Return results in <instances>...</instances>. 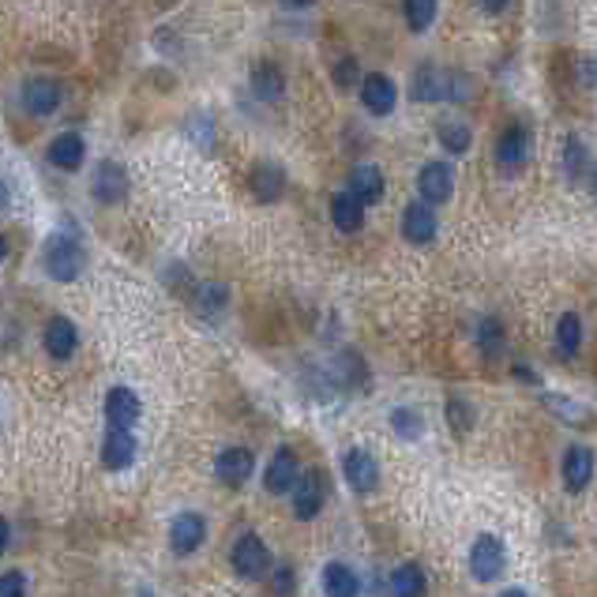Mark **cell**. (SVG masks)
<instances>
[{
  "mask_svg": "<svg viewBox=\"0 0 597 597\" xmlns=\"http://www.w3.org/2000/svg\"><path fill=\"white\" fill-rule=\"evenodd\" d=\"M38 263H42V275H46L49 282L72 286V282L83 278V271H87V263L91 260H87V245H83L79 233L57 230L42 241V256H38Z\"/></svg>",
  "mask_w": 597,
  "mask_h": 597,
  "instance_id": "6da1fadb",
  "label": "cell"
},
{
  "mask_svg": "<svg viewBox=\"0 0 597 597\" xmlns=\"http://www.w3.org/2000/svg\"><path fill=\"white\" fill-rule=\"evenodd\" d=\"M410 94L414 102H470L474 94V79L459 72V68H436V64H421L410 79Z\"/></svg>",
  "mask_w": 597,
  "mask_h": 597,
  "instance_id": "7a4b0ae2",
  "label": "cell"
},
{
  "mask_svg": "<svg viewBox=\"0 0 597 597\" xmlns=\"http://www.w3.org/2000/svg\"><path fill=\"white\" fill-rule=\"evenodd\" d=\"M230 567L237 579L245 582H260L271 575V567H275V556L267 549V541H263L256 530H245V534L233 537L230 545Z\"/></svg>",
  "mask_w": 597,
  "mask_h": 597,
  "instance_id": "3957f363",
  "label": "cell"
},
{
  "mask_svg": "<svg viewBox=\"0 0 597 597\" xmlns=\"http://www.w3.org/2000/svg\"><path fill=\"white\" fill-rule=\"evenodd\" d=\"M207 534H211L207 515L196 511V507H184V511H177V515L169 519V530H166L169 552H173L177 560H188V556H196V552L207 545Z\"/></svg>",
  "mask_w": 597,
  "mask_h": 597,
  "instance_id": "277c9868",
  "label": "cell"
},
{
  "mask_svg": "<svg viewBox=\"0 0 597 597\" xmlns=\"http://www.w3.org/2000/svg\"><path fill=\"white\" fill-rule=\"evenodd\" d=\"M19 106L34 121H49L64 106V83L53 76H27L19 83Z\"/></svg>",
  "mask_w": 597,
  "mask_h": 597,
  "instance_id": "5b68a950",
  "label": "cell"
},
{
  "mask_svg": "<svg viewBox=\"0 0 597 597\" xmlns=\"http://www.w3.org/2000/svg\"><path fill=\"white\" fill-rule=\"evenodd\" d=\"M132 192V177L124 162L117 158H98V166L91 173V199L98 207H121L124 199Z\"/></svg>",
  "mask_w": 597,
  "mask_h": 597,
  "instance_id": "8992f818",
  "label": "cell"
},
{
  "mask_svg": "<svg viewBox=\"0 0 597 597\" xmlns=\"http://www.w3.org/2000/svg\"><path fill=\"white\" fill-rule=\"evenodd\" d=\"M79 327L76 320H68L64 312H53L42 327V350H46L49 361H57V365H68L72 357L79 353Z\"/></svg>",
  "mask_w": 597,
  "mask_h": 597,
  "instance_id": "52a82bcc",
  "label": "cell"
},
{
  "mask_svg": "<svg viewBox=\"0 0 597 597\" xmlns=\"http://www.w3.org/2000/svg\"><path fill=\"white\" fill-rule=\"evenodd\" d=\"M102 417H106V429H136L143 417V398L128 383H113L102 398Z\"/></svg>",
  "mask_w": 597,
  "mask_h": 597,
  "instance_id": "ba28073f",
  "label": "cell"
},
{
  "mask_svg": "<svg viewBox=\"0 0 597 597\" xmlns=\"http://www.w3.org/2000/svg\"><path fill=\"white\" fill-rule=\"evenodd\" d=\"M139 455L136 429H106L102 432V444H98V462L109 474H124L132 470V462Z\"/></svg>",
  "mask_w": 597,
  "mask_h": 597,
  "instance_id": "9c48e42d",
  "label": "cell"
},
{
  "mask_svg": "<svg viewBox=\"0 0 597 597\" xmlns=\"http://www.w3.org/2000/svg\"><path fill=\"white\" fill-rule=\"evenodd\" d=\"M507 567V549L496 534H477V541L470 545V575L477 582H496Z\"/></svg>",
  "mask_w": 597,
  "mask_h": 597,
  "instance_id": "30bf717a",
  "label": "cell"
},
{
  "mask_svg": "<svg viewBox=\"0 0 597 597\" xmlns=\"http://www.w3.org/2000/svg\"><path fill=\"white\" fill-rule=\"evenodd\" d=\"M301 474H305V466L297 459V451L293 447H278L275 455L267 459V466H263V489L271 496H290L293 485L301 481Z\"/></svg>",
  "mask_w": 597,
  "mask_h": 597,
  "instance_id": "8fae6325",
  "label": "cell"
},
{
  "mask_svg": "<svg viewBox=\"0 0 597 597\" xmlns=\"http://www.w3.org/2000/svg\"><path fill=\"white\" fill-rule=\"evenodd\" d=\"M323 500H327V485H323V474H320V470H305V474H301V481H297V485H293V492H290L293 519H297V522L320 519Z\"/></svg>",
  "mask_w": 597,
  "mask_h": 597,
  "instance_id": "7c38bea8",
  "label": "cell"
},
{
  "mask_svg": "<svg viewBox=\"0 0 597 597\" xmlns=\"http://www.w3.org/2000/svg\"><path fill=\"white\" fill-rule=\"evenodd\" d=\"M46 162L57 173H79L83 162H87V139H83V132H76V128L57 132L46 143Z\"/></svg>",
  "mask_w": 597,
  "mask_h": 597,
  "instance_id": "4fadbf2b",
  "label": "cell"
},
{
  "mask_svg": "<svg viewBox=\"0 0 597 597\" xmlns=\"http://www.w3.org/2000/svg\"><path fill=\"white\" fill-rule=\"evenodd\" d=\"M256 474V455L248 447H222L215 455V481L226 489H241Z\"/></svg>",
  "mask_w": 597,
  "mask_h": 597,
  "instance_id": "5bb4252c",
  "label": "cell"
},
{
  "mask_svg": "<svg viewBox=\"0 0 597 597\" xmlns=\"http://www.w3.org/2000/svg\"><path fill=\"white\" fill-rule=\"evenodd\" d=\"M342 477H346L350 492L368 496V492L380 489V462L372 459L365 447H350V451L342 455Z\"/></svg>",
  "mask_w": 597,
  "mask_h": 597,
  "instance_id": "9a60e30c",
  "label": "cell"
},
{
  "mask_svg": "<svg viewBox=\"0 0 597 597\" xmlns=\"http://www.w3.org/2000/svg\"><path fill=\"white\" fill-rule=\"evenodd\" d=\"M286 169L271 162V158H260L256 166L248 169V192L256 203H278V199L286 196Z\"/></svg>",
  "mask_w": 597,
  "mask_h": 597,
  "instance_id": "2e32d148",
  "label": "cell"
},
{
  "mask_svg": "<svg viewBox=\"0 0 597 597\" xmlns=\"http://www.w3.org/2000/svg\"><path fill=\"white\" fill-rule=\"evenodd\" d=\"M361 106L372 113V117H391L398 106V87L395 79L387 72H368L361 79Z\"/></svg>",
  "mask_w": 597,
  "mask_h": 597,
  "instance_id": "e0dca14e",
  "label": "cell"
},
{
  "mask_svg": "<svg viewBox=\"0 0 597 597\" xmlns=\"http://www.w3.org/2000/svg\"><path fill=\"white\" fill-rule=\"evenodd\" d=\"M530 154H534V136L526 124H511L504 136L496 139V166L519 169L530 162Z\"/></svg>",
  "mask_w": 597,
  "mask_h": 597,
  "instance_id": "ac0fdd59",
  "label": "cell"
},
{
  "mask_svg": "<svg viewBox=\"0 0 597 597\" xmlns=\"http://www.w3.org/2000/svg\"><path fill=\"white\" fill-rule=\"evenodd\" d=\"M417 192H421V203H447L451 192H455V169L447 166V162H429V166H421L417 173Z\"/></svg>",
  "mask_w": 597,
  "mask_h": 597,
  "instance_id": "d6986e66",
  "label": "cell"
},
{
  "mask_svg": "<svg viewBox=\"0 0 597 597\" xmlns=\"http://www.w3.org/2000/svg\"><path fill=\"white\" fill-rule=\"evenodd\" d=\"M594 451L586 444H571L564 451V466H560V477H564L567 492H582L590 481H594Z\"/></svg>",
  "mask_w": 597,
  "mask_h": 597,
  "instance_id": "ffe728a7",
  "label": "cell"
},
{
  "mask_svg": "<svg viewBox=\"0 0 597 597\" xmlns=\"http://www.w3.org/2000/svg\"><path fill=\"white\" fill-rule=\"evenodd\" d=\"M248 91L263 106H275L278 98L286 94V72L275 61H260L252 68V76H248Z\"/></svg>",
  "mask_w": 597,
  "mask_h": 597,
  "instance_id": "44dd1931",
  "label": "cell"
},
{
  "mask_svg": "<svg viewBox=\"0 0 597 597\" xmlns=\"http://www.w3.org/2000/svg\"><path fill=\"white\" fill-rule=\"evenodd\" d=\"M188 297H192V308H196L207 323L222 320L226 308H230V286H226V282H215V278H211V282H196Z\"/></svg>",
  "mask_w": 597,
  "mask_h": 597,
  "instance_id": "7402d4cb",
  "label": "cell"
},
{
  "mask_svg": "<svg viewBox=\"0 0 597 597\" xmlns=\"http://www.w3.org/2000/svg\"><path fill=\"white\" fill-rule=\"evenodd\" d=\"M346 192L361 199V203H380L383 192H387V177H383L380 166H372V162H357L350 169V181H346Z\"/></svg>",
  "mask_w": 597,
  "mask_h": 597,
  "instance_id": "603a6c76",
  "label": "cell"
},
{
  "mask_svg": "<svg viewBox=\"0 0 597 597\" xmlns=\"http://www.w3.org/2000/svg\"><path fill=\"white\" fill-rule=\"evenodd\" d=\"M436 230H440V222H436V211H432L429 203H410L402 211V237L410 245H429L432 237H436Z\"/></svg>",
  "mask_w": 597,
  "mask_h": 597,
  "instance_id": "cb8c5ba5",
  "label": "cell"
},
{
  "mask_svg": "<svg viewBox=\"0 0 597 597\" xmlns=\"http://www.w3.org/2000/svg\"><path fill=\"white\" fill-rule=\"evenodd\" d=\"M320 586L327 597H361V575H357L350 564H342V560L323 564Z\"/></svg>",
  "mask_w": 597,
  "mask_h": 597,
  "instance_id": "d4e9b609",
  "label": "cell"
},
{
  "mask_svg": "<svg viewBox=\"0 0 597 597\" xmlns=\"http://www.w3.org/2000/svg\"><path fill=\"white\" fill-rule=\"evenodd\" d=\"M331 383L335 387H346V391H365L368 387V365L365 357L357 350H342L335 357V368H331Z\"/></svg>",
  "mask_w": 597,
  "mask_h": 597,
  "instance_id": "484cf974",
  "label": "cell"
},
{
  "mask_svg": "<svg viewBox=\"0 0 597 597\" xmlns=\"http://www.w3.org/2000/svg\"><path fill=\"white\" fill-rule=\"evenodd\" d=\"M331 222L338 233H357L365 226V203L353 192H335L331 196Z\"/></svg>",
  "mask_w": 597,
  "mask_h": 597,
  "instance_id": "4316f807",
  "label": "cell"
},
{
  "mask_svg": "<svg viewBox=\"0 0 597 597\" xmlns=\"http://www.w3.org/2000/svg\"><path fill=\"white\" fill-rule=\"evenodd\" d=\"M391 594L395 597H425L429 594V579L421 564H402L391 571Z\"/></svg>",
  "mask_w": 597,
  "mask_h": 597,
  "instance_id": "83f0119b",
  "label": "cell"
},
{
  "mask_svg": "<svg viewBox=\"0 0 597 597\" xmlns=\"http://www.w3.org/2000/svg\"><path fill=\"white\" fill-rule=\"evenodd\" d=\"M545 406H549L552 414L560 417L564 425H571V429H590L594 425V414L582 406V402H575V398L567 395H545Z\"/></svg>",
  "mask_w": 597,
  "mask_h": 597,
  "instance_id": "f1b7e54d",
  "label": "cell"
},
{
  "mask_svg": "<svg viewBox=\"0 0 597 597\" xmlns=\"http://www.w3.org/2000/svg\"><path fill=\"white\" fill-rule=\"evenodd\" d=\"M582 350V320L575 312H564L560 320H556V353L571 361L575 353Z\"/></svg>",
  "mask_w": 597,
  "mask_h": 597,
  "instance_id": "f546056e",
  "label": "cell"
},
{
  "mask_svg": "<svg viewBox=\"0 0 597 597\" xmlns=\"http://www.w3.org/2000/svg\"><path fill=\"white\" fill-rule=\"evenodd\" d=\"M391 429H395L398 440L414 444V440L425 436V417H421V410H414V406H395V410H391Z\"/></svg>",
  "mask_w": 597,
  "mask_h": 597,
  "instance_id": "4dcf8cb0",
  "label": "cell"
},
{
  "mask_svg": "<svg viewBox=\"0 0 597 597\" xmlns=\"http://www.w3.org/2000/svg\"><path fill=\"white\" fill-rule=\"evenodd\" d=\"M474 338H477V350L485 353V357H500V353H504V346H507L504 323L496 320V316H485V320H477Z\"/></svg>",
  "mask_w": 597,
  "mask_h": 597,
  "instance_id": "1f68e13d",
  "label": "cell"
},
{
  "mask_svg": "<svg viewBox=\"0 0 597 597\" xmlns=\"http://www.w3.org/2000/svg\"><path fill=\"white\" fill-rule=\"evenodd\" d=\"M440 12V0H402V19L414 34H425Z\"/></svg>",
  "mask_w": 597,
  "mask_h": 597,
  "instance_id": "d6a6232c",
  "label": "cell"
},
{
  "mask_svg": "<svg viewBox=\"0 0 597 597\" xmlns=\"http://www.w3.org/2000/svg\"><path fill=\"white\" fill-rule=\"evenodd\" d=\"M590 151L582 147L579 139L575 136H567V143H564V177L571 184H579V181H586V173H590Z\"/></svg>",
  "mask_w": 597,
  "mask_h": 597,
  "instance_id": "836d02e7",
  "label": "cell"
},
{
  "mask_svg": "<svg viewBox=\"0 0 597 597\" xmlns=\"http://www.w3.org/2000/svg\"><path fill=\"white\" fill-rule=\"evenodd\" d=\"M440 147H444L447 154H466L470 151V143H474V132H470V124H462V121H447V124H440Z\"/></svg>",
  "mask_w": 597,
  "mask_h": 597,
  "instance_id": "e575fe53",
  "label": "cell"
},
{
  "mask_svg": "<svg viewBox=\"0 0 597 597\" xmlns=\"http://www.w3.org/2000/svg\"><path fill=\"white\" fill-rule=\"evenodd\" d=\"M447 425H451V432L455 436H466V432L474 429V406L466 402L462 395H447Z\"/></svg>",
  "mask_w": 597,
  "mask_h": 597,
  "instance_id": "d590c367",
  "label": "cell"
},
{
  "mask_svg": "<svg viewBox=\"0 0 597 597\" xmlns=\"http://www.w3.org/2000/svg\"><path fill=\"white\" fill-rule=\"evenodd\" d=\"M31 594V579L23 567H8L0 571V597H27Z\"/></svg>",
  "mask_w": 597,
  "mask_h": 597,
  "instance_id": "8d00e7d4",
  "label": "cell"
},
{
  "mask_svg": "<svg viewBox=\"0 0 597 597\" xmlns=\"http://www.w3.org/2000/svg\"><path fill=\"white\" fill-rule=\"evenodd\" d=\"M267 579H271V594H275V597H293V594H297V571H293L290 564H275Z\"/></svg>",
  "mask_w": 597,
  "mask_h": 597,
  "instance_id": "74e56055",
  "label": "cell"
},
{
  "mask_svg": "<svg viewBox=\"0 0 597 597\" xmlns=\"http://www.w3.org/2000/svg\"><path fill=\"white\" fill-rule=\"evenodd\" d=\"M331 79H335L338 91H350L353 83L361 79V64H357V57H338L335 68H331Z\"/></svg>",
  "mask_w": 597,
  "mask_h": 597,
  "instance_id": "f35d334b",
  "label": "cell"
},
{
  "mask_svg": "<svg viewBox=\"0 0 597 597\" xmlns=\"http://www.w3.org/2000/svg\"><path fill=\"white\" fill-rule=\"evenodd\" d=\"M188 132L196 136L199 147H211V139H215V132H211V117H207V113L192 117V121H188Z\"/></svg>",
  "mask_w": 597,
  "mask_h": 597,
  "instance_id": "ab89813d",
  "label": "cell"
},
{
  "mask_svg": "<svg viewBox=\"0 0 597 597\" xmlns=\"http://www.w3.org/2000/svg\"><path fill=\"white\" fill-rule=\"evenodd\" d=\"M8 545H12V522L0 515V556L8 552Z\"/></svg>",
  "mask_w": 597,
  "mask_h": 597,
  "instance_id": "60d3db41",
  "label": "cell"
},
{
  "mask_svg": "<svg viewBox=\"0 0 597 597\" xmlns=\"http://www.w3.org/2000/svg\"><path fill=\"white\" fill-rule=\"evenodd\" d=\"M8 203H12V188H8V181L0 177V215L8 211Z\"/></svg>",
  "mask_w": 597,
  "mask_h": 597,
  "instance_id": "b9f144b4",
  "label": "cell"
},
{
  "mask_svg": "<svg viewBox=\"0 0 597 597\" xmlns=\"http://www.w3.org/2000/svg\"><path fill=\"white\" fill-rule=\"evenodd\" d=\"M515 376H519V383H537V372L526 365H515Z\"/></svg>",
  "mask_w": 597,
  "mask_h": 597,
  "instance_id": "7bdbcfd3",
  "label": "cell"
},
{
  "mask_svg": "<svg viewBox=\"0 0 597 597\" xmlns=\"http://www.w3.org/2000/svg\"><path fill=\"white\" fill-rule=\"evenodd\" d=\"M507 4H511V0H481V8H485V12H492V16H496V12H504Z\"/></svg>",
  "mask_w": 597,
  "mask_h": 597,
  "instance_id": "ee69618b",
  "label": "cell"
},
{
  "mask_svg": "<svg viewBox=\"0 0 597 597\" xmlns=\"http://www.w3.org/2000/svg\"><path fill=\"white\" fill-rule=\"evenodd\" d=\"M282 8H290V12H301V8H312L316 0H278Z\"/></svg>",
  "mask_w": 597,
  "mask_h": 597,
  "instance_id": "f6af8a7d",
  "label": "cell"
},
{
  "mask_svg": "<svg viewBox=\"0 0 597 597\" xmlns=\"http://www.w3.org/2000/svg\"><path fill=\"white\" fill-rule=\"evenodd\" d=\"M582 68H586V72H582V79H586V83L594 87V83H597V61H586Z\"/></svg>",
  "mask_w": 597,
  "mask_h": 597,
  "instance_id": "bcb514c9",
  "label": "cell"
},
{
  "mask_svg": "<svg viewBox=\"0 0 597 597\" xmlns=\"http://www.w3.org/2000/svg\"><path fill=\"white\" fill-rule=\"evenodd\" d=\"M8 260V237H4V233H0V263Z\"/></svg>",
  "mask_w": 597,
  "mask_h": 597,
  "instance_id": "7dc6e473",
  "label": "cell"
},
{
  "mask_svg": "<svg viewBox=\"0 0 597 597\" xmlns=\"http://www.w3.org/2000/svg\"><path fill=\"white\" fill-rule=\"evenodd\" d=\"M500 597H530V594H526V590H519V586H515V590H504V594H500Z\"/></svg>",
  "mask_w": 597,
  "mask_h": 597,
  "instance_id": "c3c4849f",
  "label": "cell"
},
{
  "mask_svg": "<svg viewBox=\"0 0 597 597\" xmlns=\"http://www.w3.org/2000/svg\"><path fill=\"white\" fill-rule=\"evenodd\" d=\"M136 597H154V590H151V586H139Z\"/></svg>",
  "mask_w": 597,
  "mask_h": 597,
  "instance_id": "681fc988",
  "label": "cell"
}]
</instances>
